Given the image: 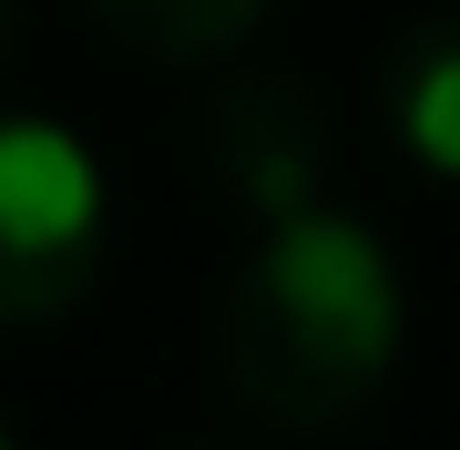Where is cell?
Here are the masks:
<instances>
[{
  "instance_id": "cell-1",
  "label": "cell",
  "mask_w": 460,
  "mask_h": 450,
  "mask_svg": "<svg viewBox=\"0 0 460 450\" xmlns=\"http://www.w3.org/2000/svg\"><path fill=\"white\" fill-rule=\"evenodd\" d=\"M226 389L287 430H338L348 410L389 379L399 358V267L389 246L338 216V205H296L266 225L246 277L226 287Z\"/></svg>"
},
{
  "instance_id": "cell-2",
  "label": "cell",
  "mask_w": 460,
  "mask_h": 450,
  "mask_svg": "<svg viewBox=\"0 0 460 450\" xmlns=\"http://www.w3.org/2000/svg\"><path fill=\"white\" fill-rule=\"evenodd\" d=\"M102 277V164L72 123L0 113V328H51Z\"/></svg>"
},
{
  "instance_id": "cell-3",
  "label": "cell",
  "mask_w": 460,
  "mask_h": 450,
  "mask_svg": "<svg viewBox=\"0 0 460 450\" xmlns=\"http://www.w3.org/2000/svg\"><path fill=\"white\" fill-rule=\"evenodd\" d=\"M205 144H215V174H226V184L256 205L266 225H277V216H296V205H317V102L296 93L287 72L215 93Z\"/></svg>"
},
{
  "instance_id": "cell-4",
  "label": "cell",
  "mask_w": 460,
  "mask_h": 450,
  "mask_svg": "<svg viewBox=\"0 0 460 450\" xmlns=\"http://www.w3.org/2000/svg\"><path fill=\"white\" fill-rule=\"evenodd\" d=\"M389 134L440 184H460V31H420L389 62Z\"/></svg>"
},
{
  "instance_id": "cell-5",
  "label": "cell",
  "mask_w": 460,
  "mask_h": 450,
  "mask_svg": "<svg viewBox=\"0 0 460 450\" xmlns=\"http://www.w3.org/2000/svg\"><path fill=\"white\" fill-rule=\"evenodd\" d=\"M93 11H102L113 41L154 51V62H215V51H235L277 0H93Z\"/></svg>"
},
{
  "instance_id": "cell-6",
  "label": "cell",
  "mask_w": 460,
  "mask_h": 450,
  "mask_svg": "<svg viewBox=\"0 0 460 450\" xmlns=\"http://www.w3.org/2000/svg\"><path fill=\"white\" fill-rule=\"evenodd\" d=\"M11 41H21V0H0V62H11Z\"/></svg>"
},
{
  "instance_id": "cell-7",
  "label": "cell",
  "mask_w": 460,
  "mask_h": 450,
  "mask_svg": "<svg viewBox=\"0 0 460 450\" xmlns=\"http://www.w3.org/2000/svg\"><path fill=\"white\" fill-rule=\"evenodd\" d=\"M0 450H21V440H11V419H0Z\"/></svg>"
}]
</instances>
